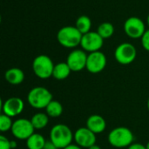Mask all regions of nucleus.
I'll return each mask as SVG.
<instances>
[{"label":"nucleus","instance_id":"nucleus-23","mask_svg":"<svg viewBox=\"0 0 149 149\" xmlns=\"http://www.w3.org/2000/svg\"><path fill=\"white\" fill-rule=\"evenodd\" d=\"M0 149H11L10 141L3 135L0 136Z\"/></svg>","mask_w":149,"mask_h":149},{"label":"nucleus","instance_id":"nucleus-15","mask_svg":"<svg viewBox=\"0 0 149 149\" xmlns=\"http://www.w3.org/2000/svg\"><path fill=\"white\" fill-rule=\"evenodd\" d=\"M4 79L10 85H19L24 80V73L17 67H12L5 72Z\"/></svg>","mask_w":149,"mask_h":149},{"label":"nucleus","instance_id":"nucleus-21","mask_svg":"<svg viewBox=\"0 0 149 149\" xmlns=\"http://www.w3.org/2000/svg\"><path fill=\"white\" fill-rule=\"evenodd\" d=\"M97 32L100 35L101 38L104 39L111 38L114 33V26L112 23L109 22H104L100 24L98 27Z\"/></svg>","mask_w":149,"mask_h":149},{"label":"nucleus","instance_id":"nucleus-29","mask_svg":"<svg viewBox=\"0 0 149 149\" xmlns=\"http://www.w3.org/2000/svg\"><path fill=\"white\" fill-rule=\"evenodd\" d=\"M88 149H101V148L100 147V146H98V145H93V146H92V147H90Z\"/></svg>","mask_w":149,"mask_h":149},{"label":"nucleus","instance_id":"nucleus-20","mask_svg":"<svg viewBox=\"0 0 149 149\" xmlns=\"http://www.w3.org/2000/svg\"><path fill=\"white\" fill-rule=\"evenodd\" d=\"M76 28L84 35L89 31H91V27H92V20L88 16L82 15L79 17L76 20L75 23Z\"/></svg>","mask_w":149,"mask_h":149},{"label":"nucleus","instance_id":"nucleus-13","mask_svg":"<svg viewBox=\"0 0 149 149\" xmlns=\"http://www.w3.org/2000/svg\"><path fill=\"white\" fill-rule=\"evenodd\" d=\"M96 134L86 127H79L74 133V141L82 148H89L96 144Z\"/></svg>","mask_w":149,"mask_h":149},{"label":"nucleus","instance_id":"nucleus-2","mask_svg":"<svg viewBox=\"0 0 149 149\" xmlns=\"http://www.w3.org/2000/svg\"><path fill=\"white\" fill-rule=\"evenodd\" d=\"M83 34L76 26H64L57 33V39L60 45L65 48H75L80 45Z\"/></svg>","mask_w":149,"mask_h":149},{"label":"nucleus","instance_id":"nucleus-3","mask_svg":"<svg viewBox=\"0 0 149 149\" xmlns=\"http://www.w3.org/2000/svg\"><path fill=\"white\" fill-rule=\"evenodd\" d=\"M108 142L111 146L117 148H128L133 144L134 137L133 132L125 127H118L113 128L108 134Z\"/></svg>","mask_w":149,"mask_h":149},{"label":"nucleus","instance_id":"nucleus-1","mask_svg":"<svg viewBox=\"0 0 149 149\" xmlns=\"http://www.w3.org/2000/svg\"><path fill=\"white\" fill-rule=\"evenodd\" d=\"M74 140V134L71 128L65 124H57L52 127L50 132V141L57 148L64 149L72 144Z\"/></svg>","mask_w":149,"mask_h":149},{"label":"nucleus","instance_id":"nucleus-25","mask_svg":"<svg viewBox=\"0 0 149 149\" xmlns=\"http://www.w3.org/2000/svg\"><path fill=\"white\" fill-rule=\"evenodd\" d=\"M127 149H147L146 146L141 144V143H133L131 144Z\"/></svg>","mask_w":149,"mask_h":149},{"label":"nucleus","instance_id":"nucleus-24","mask_svg":"<svg viewBox=\"0 0 149 149\" xmlns=\"http://www.w3.org/2000/svg\"><path fill=\"white\" fill-rule=\"evenodd\" d=\"M141 39L142 47H143L146 51L149 52V29L145 31V33L143 34V36L141 37Z\"/></svg>","mask_w":149,"mask_h":149},{"label":"nucleus","instance_id":"nucleus-8","mask_svg":"<svg viewBox=\"0 0 149 149\" xmlns=\"http://www.w3.org/2000/svg\"><path fill=\"white\" fill-rule=\"evenodd\" d=\"M146 31L145 23L138 17H130L124 23V31L131 38H141Z\"/></svg>","mask_w":149,"mask_h":149},{"label":"nucleus","instance_id":"nucleus-22","mask_svg":"<svg viewBox=\"0 0 149 149\" xmlns=\"http://www.w3.org/2000/svg\"><path fill=\"white\" fill-rule=\"evenodd\" d=\"M13 122L14 121L11 120V117L2 113L0 116V131L3 133L10 131L12 128Z\"/></svg>","mask_w":149,"mask_h":149},{"label":"nucleus","instance_id":"nucleus-16","mask_svg":"<svg viewBox=\"0 0 149 149\" xmlns=\"http://www.w3.org/2000/svg\"><path fill=\"white\" fill-rule=\"evenodd\" d=\"M71 72L72 71L66 62H60L55 65L52 77L57 80H64L69 77Z\"/></svg>","mask_w":149,"mask_h":149},{"label":"nucleus","instance_id":"nucleus-9","mask_svg":"<svg viewBox=\"0 0 149 149\" xmlns=\"http://www.w3.org/2000/svg\"><path fill=\"white\" fill-rule=\"evenodd\" d=\"M104 45V38L97 31H89L82 36L80 46L82 50L88 52L100 51Z\"/></svg>","mask_w":149,"mask_h":149},{"label":"nucleus","instance_id":"nucleus-27","mask_svg":"<svg viewBox=\"0 0 149 149\" xmlns=\"http://www.w3.org/2000/svg\"><path fill=\"white\" fill-rule=\"evenodd\" d=\"M64 149H82V148L79 147V146L77 145V144H71V145L67 146L66 148H65Z\"/></svg>","mask_w":149,"mask_h":149},{"label":"nucleus","instance_id":"nucleus-28","mask_svg":"<svg viewBox=\"0 0 149 149\" xmlns=\"http://www.w3.org/2000/svg\"><path fill=\"white\" fill-rule=\"evenodd\" d=\"M10 145H11V149H15L17 147V144L15 141H10Z\"/></svg>","mask_w":149,"mask_h":149},{"label":"nucleus","instance_id":"nucleus-12","mask_svg":"<svg viewBox=\"0 0 149 149\" xmlns=\"http://www.w3.org/2000/svg\"><path fill=\"white\" fill-rule=\"evenodd\" d=\"M24 108V103L18 97H11L1 103V109L3 114L11 118L19 115Z\"/></svg>","mask_w":149,"mask_h":149},{"label":"nucleus","instance_id":"nucleus-26","mask_svg":"<svg viewBox=\"0 0 149 149\" xmlns=\"http://www.w3.org/2000/svg\"><path fill=\"white\" fill-rule=\"evenodd\" d=\"M56 146L51 141H46L45 144V147L43 149H56Z\"/></svg>","mask_w":149,"mask_h":149},{"label":"nucleus","instance_id":"nucleus-4","mask_svg":"<svg viewBox=\"0 0 149 149\" xmlns=\"http://www.w3.org/2000/svg\"><path fill=\"white\" fill-rule=\"evenodd\" d=\"M30 106L35 109H45L49 103L53 100L52 93L43 86L33 87L27 95Z\"/></svg>","mask_w":149,"mask_h":149},{"label":"nucleus","instance_id":"nucleus-7","mask_svg":"<svg viewBox=\"0 0 149 149\" xmlns=\"http://www.w3.org/2000/svg\"><path fill=\"white\" fill-rule=\"evenodd\" d=\"M11 134L14 135L15 138L18 140H27L31 137L35 131L33 125L31 120H27L25 118L17 119L13 122Z\"/></svg>","mask_w":149,"mask_h":149},{"label":"nucleus","instance_id":"nucleus-18","mask_svg":"<svg viewBox=\"0 0 149 149\" xmlns=\"http://www.w3.org/2000/svg\"><path fill=\"white\" fill-rule=\"evenodd\" d=\"M31 121L35 130H41L48 125L49 116L45 113H38L31 117Z\"/></svg>","mask_w":149,"mask_h":149},{"label":"nucleus","instance_id":"nucleus-14","mask_svg":"<svg viewBox=\"0 0 149 149\" xmlns=\"http://www.w3.org/2000/svg\"><path fill=\"white\" fill-rule=\"evenodd\" d=\"M86 127L95 134H101L107 127V122L102 116L99 114H93L86 120Z\"/></svg>","mask_w":149,"mask_h":149},{"label":"nucleus","instance_id":"nucleus-10","mask_svg":"<svg viewBox=\"0 0 149 149\" xmlns=\"http://www.w3.org/2000/svg\"><path fill=\"white\" fill-rule=\"evenodd\" d=\"M106 65L107 57L102 52L98 51L88 54L86 69L89 72L93 74L100 73L106 68Z\"/></svg>","mask_w":149,"mask_h":149},{"label":"nucleus","instance_id":"nucleus-31","mask_svg":"<svg viewBox=\"0 0 149 149\" xmlns=\"http://www.w3.org/2000/svg\"><path fill=\"white\" fill-rule=\"evenodd\" d=\"M146 148H147V149H149V141L147 143V145H146Z\"/></svg>","mask_w":149,"mask_h":149},{"label":"nucleus","instance_id":"nucleus-5","mask_svg":"<svg viewBox=\"0 0 149 149\" xmlns=\"http://www.w3.org/2000/svg\"><path fill=\"white\" fill-rule=\"evenodd\" d=\"M54 66L55 65L53 64L52 58L45 54L37 56L32 62L33 72L41 79H46L52 77Z\"/></svg>","mask_w":149,"mask_h":149},{"label":"nucleus","instance_id":"nucleus-6","mask_svg":"<svg viewBox=\"0 0 149 149\" xmlns=\"http://www.w3.org/2000/svg\"><path fill=\"white\" fill-rule=\"evenodd\" d=\"M137 56V51L134 45L130 43H122L119 45L114 51V58L120 65H129L133 63Z\"/></svg>","mask_w":149,"mask_h":149},{"label":"nucleus","instance_id":"nucleus-30","mask_svg":"<svg viewBox=\"0 0 149 149\" xmlns=\"http://www.w3.org/2000/svg\"><path fill=\"white\" fill-rule=\"evenodd\" d=\"M147 24H148V25L149 27V14L148 16V17H147Z\"/></svg>","mask_w":149,"mask_h":149},{"label":"nucleus","instance_id":"nucleus-17","mask_svg":"<svg viewBox=\"0 0 149 149\" xmlns=\"http://www.w3.org/2000/svg\"><path fill=\"white\" fill-rule=\"evenodd\" d=\"M46 141L45 137L38 133H34L26 140V147L28 149H43Z\"/></svg>","mask_w":149,"mask_h":149},{"label":"nucleus","instance_id":"nucleus-32","mask_svg":"<svg viewBox=\"0 0 149 149\" xmlns=\"http://www.w3.org/2000/svg\"><path fill=\"white\" fill-rule=\"evenodd\" d=\"M148 111H149V99H148Z\"/></svg>","mask_w":149,"mask_h":149},{"label":"nucleus","instance_id":"nucleus-19","mask_svg":"<svg viewBox=\"0 0 149 149\" xmlns=\"http://www.w3.org/2000/svg\"><path fill=\"white\" fill-rule=\"evenodd\" d=\"M63 106L58 100H52L45 108V113L52 118H58L63 113Z\"/></svg>","mask_w":149,"mask_h":149},{"label":"nucleus","instance_id":"nucleus-33","mask_svg":"<svg viewBox=\"0 0 149 149\" xmlns=\"http://www.w3.org/2000/svg\"><path fill=\"white\" fill-rule=\"evenodd\" d=\"M56 149H59V148H56Z\"/></svg>","mask_w":149,"mask_h":149},{"label":"nucleus","instance_id":"nucleus-11","mask_svg":"<svg viewBox=\"0 0 149 149\" xmlns=\"http://www.w3.org/2000/svg\"><path fill=\"white\" fill-rule=\"evenodd\" d=\"M87 54L82 49H75L72 51L66 58V63L72 72H80L86 66Z\"/></svg>","mask_w":149,"mask_h":149}]
</instances>
